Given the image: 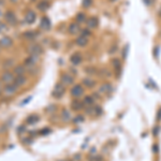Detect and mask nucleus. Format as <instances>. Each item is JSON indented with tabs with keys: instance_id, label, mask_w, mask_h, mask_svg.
I'll return each instance as SVG.
<instances>
[{
	"instance_id": "cd10ccee",
	"label": "nucleus",
	"mask_w": 161,
	"mask_h": 161,
	"mask_svg": "<svg viewBox=\"0 0 161 161\" xmlns=\"http://www.w3.org/2000/svg\"><path fill=\"white\" fill-rule=\"evenodd\" d=\"M13 63H14V60H13V59L6 60V61H4V65H3V67H4V68H8V67L13 66Z\"/></svg>"
},
{
	"instance_id": "20e7f679",
	"label": "nucleus",
	"mask_w": 161,
	"mask_h": 161,
	"mask_svg": "<svg viewBox=\"0 0 161 161\" xmlns=\"http://www.w3.org/2000/svg\"><path fill=\"white\" fill-rule=\"evenodd\" d=\"M18 87L15 85L14 83H11V84H6V86H4V88H3V93L6 96H13L16 91H17Z\"/></svg>"
},
{
	"instance_id": "a878e982",
	"label": "nucleus",
	"mask_w": 161,
	"mask_h": 161,
	"mask_svg": "<svg viewBox=\"0 0 161 161\" xmlns=\"http://www.w3.org/2000/svg\"><path fill=\"white\" fill-rule=\"evenodd\" d=\"M76 21H78V24H80V23H85L86 22V15L84 13H78L76 15Z\"/></svg>"
},
{
	"instance_id": "bb28decb",
	"label": "nucleus",
	"mask_w": 161,
	"mask_h": 161,
	"mask_svg": "<svg viewBox=\"0 0 161 161\" xmlns=\"http://www.w3.org/2000/svg\"><path fill=\"white\" fill-rule=\"evenodd\" d=\"M112 63H113V67L116 69V70L120 69V60L119 59H113L112 60Z\"/></svg>"
},
{
	"instance_id": "dca6fc26",
	"label": "nucleus",
	"mask_w": 161,
	"mask_h": 161,
	"mask_svg": "<svg viewBox=\"0 0 161 161\" xmlns=\"http://www.w3.org/2000/svg\"><path fill=\"white\" fill-rule=\"evenodd\" d=\"M14 74L16 75V76H22V75L25 74V72H26V68H25V66H23V65H18V66H16L14 68Z\"/></svg>"
},
{
	"instance_id": "4468645a",
	"label": "nucleus",
	"mask_w": 161,
	"mask_h": 161,
	"mask_svg": "<svg viewBox=\"0 0 161 161\" xmlns=\"http://www.w3.org/2000/svg\"><path fill=\"white\" fill-rule=\"evenodd\" d=\"M86 23H87V27H88L89 29H95L99 24L98 18L97 17H90L89 19H87Z\"/></svg>"
},
{
	"instance_id": "7ed1b4c3",
	"label": "nucleus",
	"mask_w": 161,
	"mask_h": 161,
	"mask_svg": "<svg viewBox=\"0 0 161 161\" xmlns=\"http://www.w3.org/2000/svg\"><path fill=\"white\" fill-rule=\"evenodd\" d=\"M42 52H43V50H42V47L39 44H31L29 45V47H28V53H29L31 56L39 57L42 54Z\"/></svg>"
},
{
	"instance_id": "f8f14e48",
	"label": "nucleus",
	"mask_w": 161,
	"mask_h": 161,
	"mask_svg": "<svg viewBox=\"0 0 161 161\" xmlns=\"http://www.w3.org/2000/svg\"><path fill=\"white\" fill-rule=\"evenodd\" d=\"M80 24H78V23H72V24H70V26L68 28L69 33H71V34H76L78 32H80Z\"/></svg>"
},
{
	"instance_id": "39448f33",
	"label": "nucleus",
	"mask_w": 161,
	"mask_h": 161,
	"mask_svg": "<svg viewBox=\"0 0 161 161\" xmlns=\"http://www.w3.org/2000/svg\"><path fill=\"white\" fill-rule=\"evenodd\" d=\"M14 78H15L14 73L11 72V71H9V70L6 71V72H3L2 75H1V80H2L6 85V84L13 83V82H14Z\"/></svg>"
},
{
	"instance_id": "f257e3e1",
	"label": "nucleus",
	"mask_w": 161,
	"mask_h": 161,
	"mask_svg": "<svg viewBox=\"0 0 161 161\" xmlns=\"http://www.w3.org/2000/svg\"><path fill=\"white\" fill-rule=\"evenodd\" d=\"M65 91H66V89H65V86H63V84H57L56 86L54 87L53 91H52V96H53L54 98L56 99H59L61 98L63 95H65Z\"/></svg>"
},
{
	"instance_id": "2eb2a0df",
	"label": "nucleus",
	"mask_w": 161,
	"mask_h": 161,
	"mask_svg": "<svg viewBox=\"0 0 161 161\" xmlns=\"http://www.w3.org/2000/svg\"><path fill=\"white\" fill-rule=\"evenodd\" d=\"M6 21L9 23L10 25H15L16 24V16L13 12H8L6 14Z\"/></svg>"
},
{
	"instance_id": "a211bd4d",
	"label": "nucleus",
	"mask_w": 161,
	"mask_h": 161,
	"mask_svg": "<svg viewBox=\"0 0 161 161\" xmlns=\"http://www.w3.org/2000/svg\"><path fill=\"white\" fill-rule=\"evenodd\" d=\"M75 42H76V44H78V46H80V47H84V46H86V44L88 43V39H87L86 37L80 36V37H78V38H76Z\"/></svg>"
},
{
	"instance_id": "ddd939ff",
	"label": "nucleus",
	"mask_w": 161,
	"mask_h": 161,
	"mask_svg": "<svg viewBox=\"0 0 161 161\" xmlns=\"http://www.w3.org/2000/svg\"><path fill=\"white\" fill-rule=\"evenodd\" d=\"M71 106L74 111H80V110H83L84 103L82 101H80L78 99H74L71 103Z\"/></svg>"
},
{
	"instance_id": "f704fd0d",
	"label": "nucleus",
	"mask_w": 161,
	"mask_h": 161,
	"mask_svg": "<svg viewBox=\"0 0 161 161\" xmlns=\"http://www.w3.org/2000/svg\"><path fill=\"white\" fill-rule=\"evenodd\" d=\"M0 90H1V82H0Z\"/></svg>"
},
{
	"instance_id": "423d86ee",
	"label": "nucleus",
	"mask_w": 161,
	"mask_h": 161,
	"mask_svg": "<svg viewBox=\"0 0 161 161\" xmlns=\"http://www.w3.org/2000/svg\"><path fill=\"white\" fill-rule=\"evenodd\" d=\"M73 76L70 75L69 73H63L60 78V84H63V86H69V85H72L73 84Z\"/></svg>"
},
{
	"instance_id": "412c9836",
	"label": "nucleus",
	"mask_w": 161,
	"mask_h": 161,
	"mask_svg": "<svg viewBox=\"0 0 161 161\" xmlns=\"http://www.w3.org/2000/svg\"><path fill=\"white\" fill-rule=\"evenodd\" d=\"M38 121H39V116L38 115H30L29 117H27L26 119L27 125H33V124H36Z\"/></svg>"
},
{
	"instance_id": "c756f323",
	"label": "nucleus",
	"mask_w": 161,
	"mask_h": 161,
	"mask_svg": "<svg viewBox=\"0 0 161 161\" xmlns=\"http://www.w3.org/2000/svg\"><path fill=\"white\" fill-rule=\"evenodd\" d=\"M6 26L3 24L2 22H0V33L3 32V31H6Z\"/></svg>"
},
{
	"instance_id": "2f4dec72",
	"label": "nucleus",
	"mask_w": 161,
	"mask_h": 161,
	"mask_svg": "<svg viewBox=\"0 0 161 161\" xmlns=\"http://www.w3.org/2000/svg\"><path fill=\"white\" fill-rule=\"evenodd\" d=\"M154 1H155V0H144V2H145V4H146V6H150V4L154 2Z\"/></svg>"
},
{
	"instance_id": "0eeeda50",
	"label": "nucleus",
	"mask_w": 161,
	"mask_h": 161,
	"mask_svg": "<svg viewBox=\"0 0 161 161\" xmlns=\"http://www.w3.org/2000/svg\"><path fill=\"white\" fill-rule=\"evenodd\" d=\"M113 90V86L111 83H104L100 86V89H99V93H102V95H109V93H112Z\"/></svg>"
},
{
	"instance_id": "f03ea898",
	"label": "nucleus",
	"mask_w": 161,
	"mask_h": 161,
	"mask_svg": "<svg viewBox=\"0 0 161 161\" xmlns=\"http://www.w3.org/2000/svg\"><path fill=\"white\" fill-rule=\"evenodd\" d=\"M70 93H71V96L73 98L78 99L80 97H82L84 95V87L82 85H78H78H74L71 88V90H70Z\"/></svg>"
},
{
	"instance_id": "1a4fd4ad",
	"label": "nucleus",
	"mask_w": 161,
	"mask_h": 161,
	"mask_svg": "<svg viewBox=\"0 0 161 161\" xmlns=\"http://www.w3.org/2000/svg\"><path fill=\"white\" fill-rule=\"evenodd\" d=\"M37 58H38V57L31 56V55H30L28 58L25 59L24 66L26 67V68H32V67H34V66H36V63H37Z\"/></svg>"
},
{
	"instance_id": "72a5a7b5",
	"label": "nucleus",
	"mask_w": 161,
	"mask_h": 161,
	"mask_svg": "<svg viewBox=\"0 0 161 161\" xmlns=\"http://www.w3.org/2000/svg\"><path fill=\"white\" fill-rule=\"evenodd\" d=\"M159 16H160V17H161V10H160V11H159Z\"/></svg>"
},
{
	"instance_id": "c85d7f7f",
	"label": "nucleus",
	"mask_w": 161,
	"mask_h": 161,
	"mask_svg": "<svg viewBox=\"0 0 161 161\" xmlns=\"http://www.w3.org/2000/svg\"><path fill=\"white\" fill-rule=\"evenodd\" d=\"M91 3H93V0H83V6H85V8L90 6Z\"/></svg>"
},
{
	"instance_id": "4be33fe9",
	"label": "nucleus",
	"mask_w": 161,
	"mask_h": 161,
	"mask_svg": "<svg viewBox=\"0 0 161 161\" xmlns=\"http://www.w3.org/2000/svg\"><path fill=\"white\" fill-rule=\"evenodd\" d=\"M83 84L84 86H86L87 88H93V87H95L96 82L93 80H91V78H84Z\"/></svg>"
},
{
	"instance_id": "9d476101",
	"label": "nucleus",
	"mask_w": 161,
	"mask_h": 161,
	"mask_svg": "<svg viewBox=\"0 0 161 161\" xmlns=\"http://www.w3.org/2000/svg\"><path fill=\"white\" fill-rule=\"evenodd\" d=\"M82 60H83V58H82V55H80V53H75L70 57V61H71V63L74 65V66H78V65L82 63Z\"/></svg>"
},
{
	"instance_id": "c9c22d12",
	"label": "nucleus",
	"mask_w": 161,
	"mask_h": 161,
	"mask_svg": "<svg viewBox=\"0 0 161 161\" xmlns=\"http://www.w3.org/2000/svg\"><path fill=\"white\" fill-rule=\"evenodd\" d=\"M1 3H2V0H0V4H1Z\"/></svg>"
},
{
	"instance_id": "aec40b11",
	"label": "nucleus",
	"mask_w": 161,
	"mask_h": 161,
	"mask_svg": "<svg viewBox=\"0 0 161 161\" xmlns=\"http://www.w3.org/2000/svg\"><path fill=\"white\" fill-rule=\"evenodd\" d=\"M41 27L44 30H50V28H51V21L48 19V17H42Z\"/></svg>"
},
{
	"instance_id": "7c9ffc66",
	"label": "nucleus",
	"mask_w": 161,
	"mask_h": 161,
	"mask_svg": "<svg viewBox=\"0 0 161 161\" xmlns=\"http://www.w3.org/2000/svg\"><path fill=\"white\" fill-rule=\"evenodd\" d=\"M83 37H86V38H88V37L90 36V31L89 29H86V30H83V34H82Z\"/></svg>"
},
{
	"instance_id": "473e14b6",
	"label": "nucleus",
	"mask_w": 161,
	"mask_h": 161,
	"mask_svg": "<svg viewBox=\"0 0 161 161\" xmlns=\"http://www.w3.org/2000/svg\"><path fill=\"white\" fill-rule=\"evenodd\" d=\"M157 120H158V121H160V120H161V109H159V111H158V116H157Z\"/></svg>"
},
{
	"instance_id": "6e6552de",
	"label": "nucleus",
	"mask_w": 161,
	"mask_h": 161,
	"mask_svg": "<svg viewBox=\"0 0 161 161\" xmlns=\"http://www.w3.org/2000/svg\"><path fill=\"white\" fill-rule=\"evenodd\" d=\"M13 45V40L12 38H10V37H2L1 39H0V46L3 48H8V47H11Z\"/></svg>"
},
{
	"instance_id": "f3484780",
	"label": "nucleus",
	"mask_w": 161,
	"mask_h": 161,
	"mask_svg": "<svg viewBox=\"0 0 161 161\" xmlns=\"http://www.w3.org/2000/svg\"><path fill=\"white\" fill-rule=\"evenodd\" d=\"M26 82H27V78H25L24 75H22V76H16V78H14V82H13V83H14L17 87H19V86L25 85Z\"/></svg>"
},
{
	"instance_id": "6ab92c4d",
	"label": "nucleus",
	"mask_w": 161,
	"mask_h": 161,
	"mask_svg": "<svg viewBox=\"0 0 161 161\" xmlns=\"http://www.w3.org/2000/svg\"><path fill=\"white\" fill-rule=\"evenodd\" d=\"M60 117H61V119L63 121H69V120L71 119V113L69 112V110H66V109H63L61 111V113H60Z\"/></svg>"
},
{
	"instance_id": "9b49d317",
	"label": "nucleus",
	"mask_w": 161,
	"mask_h": 161,
	"mask_svg": "<svg viewBox=\"0 0 161 161\" xmlns=\"http://www.w3.org/2000/svg\"><path fill=\"white\" fill-rule=\"evenodd\" d=\"M36 18H37V14L33 11H29L27 13L26 16H25V21H26L27 24H33L36 22Z\"/></svg>"
},
{
	"instance_id": "5701e85b",
	"label": "nucleus",
	"mask_w": 161,
	"mask_h": 161,
	"mask_svg": "<svg viewBox=\"0 0 161 161\" xmlns=\"http://www.w3.org/2000/svg\"><path fill=\"white\" fill-rule=\"evenodd\" d=\"M84 105H86V106H91L93 105L95 103V99L93 97H90V96H86L85 98H84V101H83Z\"/></svg>"
},
{
	"instance_id": "393cba45",
	"label": "nucleus",
	"mask_w": 161,
	"mask_h": 161,
	"mask_svg": "<svg viewBox=\"0 0 161 161\" xmlns=\"http://www.w3.org/2000/svg\"><path fill=\"white\" fill-rule=\"evenodd\" d=\"M36 37H37V32H34V31H27V32L24 33V38L27 40H32Z\"/></svg>"
},
{
	"instance_id": "b1692460",
	"label": "nucleus",
	"mask_w": 161,
	"mask_h": 161,
	"mask_svg": "<svg viewBox=\"0 0 161 161\" xmlns=\"http://www.w3.org/2000/svg\"><path fill=\"white\" fill-rule=\"evenodd\" d=\"M48 8H50V3L46 2V1H41L40 3H38V9H39L40 11H42V12L46 11Z\"/></svg>"
},
{
	"instance_id": "e433bc0d",
	"label": "nucleus",
	"mask_w": 161,
	"mask_h": 161,
	"mask_svg": "<svg viewBox=\"0 0 161 161\" xmlns=\"http://www.w3.org/2000/svg\"><path fill=\"white\" fill-rule=\"evenodd\" d=\"M97 161H102V160H97Z\"/></svg>"
}]
</instances>
